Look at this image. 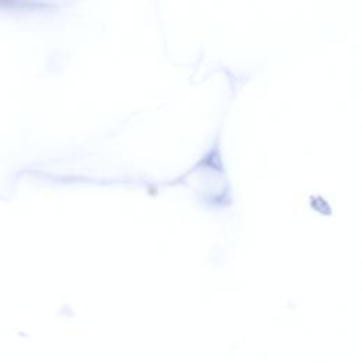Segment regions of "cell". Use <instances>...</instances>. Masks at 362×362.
Listing matches in <instances>:
<instances>
[{"label": "cell", "mask_w": 362, "mask_h": 362, "mask_svg": "<svg viewBox=\"0 0 362 362\" xmlns=\"http://www.w3.org/2000/svg\"><path fill=\"white\" fill-rule=\"evenodd\" d=\"M13 0H0V4H6V3H11Z\"/></svg>", "instance_id": "1"}]
</instances>
